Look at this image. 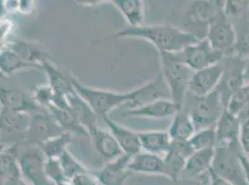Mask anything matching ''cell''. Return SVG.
<instances>
[{"label":"cell","mask_w":249,"mask_h":185,"mask_svg":"<svg viewBox=\"0 0 249 185\" xmlns=\"http://www.w3.org/2000/svg\"><path fill=\"white\" fill-rule=\"evenodd\" d=\"M134 37L153 44L159 53H178L189 45L200 40L192 32L180 30L167 24H150L138 27H127L118 31L112 38Z\"/></svg>","instance_id":"1"},{"label":"cell","mask_w":249,"mask_h":185,"mask_svg":"<svg viewBox=\"0 0 249 185\" xmlns=\"http://www.w3.org/2000/svg\"><path fill=\"white\" fill-rule=\"evenodd\" d=\"M73 88L84 100L90 106L100 119L109 116L115 108L126 106L128 109L138 107L139 88L128 92H114L87 86L71 76Z\"/></svg>","instance_id":"2"},{"label":"cell","mask_w":249,"mask_h":185,"mask_svg":"<svg viewBox=\"0 0 249 185\" xmlns=\"http://www.w3.org/2000/svg\"><path fill=\"white\" fill-rule=\"evenodd\" d=\"M182 108L190 115L198 131L215 127L226 108L222 103L218 92L215 90L201 96L187 92Z\"/></svg>","instance_id":"3"},{"label":"cell","mask_w":249,"mask_h":185,"mask_svg":"<svg viewBox=\"0 0 249 185\" xmlns=\"http://www.w3.org/2000/svg\"><path fill=\"white\" fill-rule=\"evenodd\" d=\"M162 76L170 92L171 100L181 108L194 71L179 61L174 53H161Z\"/></svg>","instance_id":"4"},{"label":"cell","mask_w":249,"mask_h":185,"mask_svg":"<svg viewBox=\"0 0 249 185\" xmlns=\"http://www.w3.org/2000/svg\"><path fill=\"white\" fill-rule=\"evenodd\" d=\"M242 151L240 144L216 146L211 170L234 185H249L239 158Z\"/></svg>","instance_id":"5"},{"label":"cell","mask_w":249,"mask_h":185,"mask_svg":"<svg viewBox=\"0 0 249 185\" xmlns=\"http://www.w3.org/2000/svg\"><path fill=\"white\" fill-rule=\"evenodd\" d=\"M63 133L65 132L52 114L47 109L42 108L30 114V123L21 145L38 146Z\"/></svg>","instance_id":"6"},{"label":"cell","mask_w":249,"mask_h":185,"mask_svg":"<svg viewBox=\"0 0 249 185\" xmlns=\"http://www.w3.org/2000/svg\"><path fill=\"white\" fill-rule=\"evenodd\" d=\"M177 58L194 72L218 64L224 58L221 52L215 49L207 37L189 45L181 51L174 53Z\"/></svg>","instance_id":"7"},{"label":"cell","mask_w":249,"mask_h":185,"mask_svg":"<svg viewBox=\"0 0 249 185\" xmlns=\"http://www.w3.org/2000/svg\"><path fill=\"white\" fill-rule=\"evenodd\" d=\"M23 147L24 149L21 152L19 150L18 154L21 176L30 182L32 185H56L46 174L45 163L47 158L41 149L36 145Z\"/></svg>","instance_id":"8"},{"label":"cell","mask_w":249,"mask_h":185,"mask_svg":"<svg viewBox=\"0 0 249 185\" xmlns=\"http://www.w3.org/2000/svg\"><path fill=\"white\" fill-rule=\"evenodd\" d=\"M206 37L211 46L221 52L224 57L234 55L236 31L233 23L222 11L211 21Z\"/></svg>","instance_id":"9"},{"label":"cell","mask_w":249,"mask_h":185,"mask_svg":"<svg viewBox=\"0 0 249 185\" xmlns=\"http://www.w3.org/2000/svg\"><path fill=\"white\" fill-rule=\"evenodd\" d=\"M223 72L216 91L218 92L225 108L234 92L245 85L244 59L235 55L224 57L221 61Z\"/></svg>","instance_id":"10"},{"label":"cell","mask_w":249,"mask_h":185,"mask_svg":"<svg viewBox=\"0 0 249 185\" xmlns=\"http://www.w3.org/2000/svg\"><path fill=\"white\" fill-rule=\"evenodd\" d=\"M222 11L218 0H194L188 9V24L193 28L191 31L198 38L207 36L211 21Z\"/></svg>","instance_id":"11"},{"label":"cell","mask_w":249,"mask_h":185,"mask_svg":"<svg viewBox=\"0 0 249 185\" xmlns=\"http://www.w3.org/2000/svg\"><path fill=\"white\" fill-rule=\"evenodd\" d=\"M0 108L3 109L31 114L40 110L32 94H28L18 87L5 82V77H0Z\"/></svg>","instance_id":"12"},{"label":"cell","mask_w":249,"mask_h":185,"mask_svg":"<svg viewBox=\"0 0 249 185\" xmlns=\"http://www.w3.org/2000/svg\"><path fill=\"white\" fill-rule=\"evenodd\" d=\"M30 123V114L0 108L1 142L20 143L25 138Z\"/></svg>","instance_id":"13"},{"label":"cell","mask_w":249,"mask_h":185,"mask_svg":"<svg viewBox=\"0 0 249 185\" xmlns=\"http://www.w3.org/2000/svg\"><path fill=\"white\" fill-rule=\"evenodd\" d=\"M223 72L221 62L194 72L189 83L188 92L193 95H206L216 90Z\"/></svg>","instance_id":"14"},{"label":"cell","mask_w":249,"mask_h":185,"mask_svg":"<svg viewBox=\"0 0 249 185\" xmlns=\"http://www.w3.org/2000/svg\"><path fill=\"white\" fill-rule=\"evenodd\" d=\"M194 152V149L189 144L188 141L181 142L172 140L171 144L164 156L166 177L174 182L178 181L181 176L187 158Z\"/></svg>","instance_id":"15"},{"label":"cell","mask_w":249,"mask_h":185,"mask_svg":"<svg viewBox=\"0 0 249 185\" xmlns=\"http://www.w3.org/2000/svg\"><path fill=\"white\" fill-rule=\"evenodd\" d=\"M131 157V155L124 153L109 161L95 174L99 184L101 185H124V182L130 173L127 165Z\"/></svg>","instance_id":"16"},{"label":"cell","mask_w":249,"mask_h":185,"mask_svg":"<svg viewBox=\"0 0 249 185\" xmlns=\"http://www.w3.org/2000/svg\"><path fill=\"white\" fill-rule=\"evenodd\" d=\"M179 108L171 99H157L144 104L132 109L124 111L123 117L147 118V119H166L174 116Z\"/></svg>","instance_id":"17"},{"label":"cell","mask_w":249,"mask_h":185,"mask_svg":"<svg viewBox=\"0 0 249 185\" xmlns=\"http://www.w3.org/2000/svg\"><path fill=\"white\" fill-rule=\"evenodd\" d=\"M5 46L18 54L24 62L32 65L33 68L38 70H42V64L44 62L48 61L52 62L51 55L37 43L14 40L7 43Z\"/></svg>","instance_id":"18"},{"label":"cell","mask_w":249,"mask_h":185,"mask_svg":"<svg viewBox=\"0 0 249 185\" xmlns=\"http://www.w3.org/2000/svg\"><path fill=\"white\" fill-rule=\"evenodd\" d=\"M102 120L107 125L111 134L114 135L124 154L133 156L142 150L138 133L115 123L109 116L104 117Z\"/></svg>","instance_id":"19"},{"label":"cell","mask_w":249,"mask_h":185,"mask_svg":"<svg viewBox=\"0 0 249 185\" xmlns=\"http://www.w3.org/2000/svg\"><path fill=\"white\" fill-rule=\"evenodd\" d=\"M89 134L96 151L105 159L111 161L124 154L114 135L109 130H104L99 125H96L89 130Z\"/></svg>","instance_id":"20"},{"label":"cell","mask_w":249,"mask_h":185,"mask_svg":"<svg viewBox=\"0 0 249 185\" xmlns=\"http://www.w3.org/2000/svg\"><path fill=\"white\" fill-rule=\"evenodd\" d=\"M127 169L130 172L166 176V165L161 154L140 152L131 157Z\"/></svg>","instance_id":"21"},{"label":"cell","mask_w":249,"mask_h":185,"mask_svg":"<svg viewBox=\"0 0 249 185\" xmlns=\"http://www.w3.org/2000/svg\"><path fill=\"white\" fill-rule=\"evenodd\" d=\"M239 132L240 122L238 118L225 108L215 126L216 146L240 144Z\"/></svg>","instance_id":"22"},{"label":"cell","mask_w":249,"mask_h":185,"mask_svg":"<svg viewBox=\"0 0 249 185\" xmlns=\"http://www.w3.org/2000/svg\"><path fill=\"white\" fill-rule=\"evenodd\" d=\"M214 154L215 147L195 151L187 158L181 172L182 179L190 180L206 174L212 167Z\"/></svg>","instance_id":"23"},{"label":"cell","mask_w":249,"mask_h":185,"mask_svg":"<svg viewBox=\"0 0 249 185\" xmlns=\"http://www.w3.org/2000/svg\"><path fill=\"white\" fill-rule=\"evenodd\" d=\"M46 109L55 118L57 123L65 133L77 136L89 137L87 128L79 122L76 116L70 109H64L53 104Z\"/></svg>","instance_id":"24"},{"label":"cell","mask_w":249,"mask_h":185,"mask_svg":"<svg viewBox=\"0 0 249 185\" xmlns=\"http://www.w3.org/2000/svg\"><path fill=\"white\" fill-rule=\"evenodd\" d=\"M138 134L142 149L154 154H166L172 142L168 131H147Z\"/></svg>","instance_id":"25"},{"label":"cell","mask_w":249,"mask_h":185,"mask_svg":"<svg viewBox=\"0 0 249 185\" xmlns=\"http://www.w3.org/2000/svg\"><path fill=\"white\" fill-rule=\"evenodd\" d=\"M196 132V126L190 115L184 108H179L173 116L172 123L168 130L171 139L187 142Z\"/></svg>","instance_id":"26"},{"label":"cell","mask_w":249,"mask_h":185,"mask_svg":"<svg viewBox=\"0 0 249 185\" xmlns=\"http://www.w3.org/2000/svg\"><path fill=\"white\" fill-rule=\"evenodd\" d=\"M66 97L70 106V110L76 116V118L87 128L88 131L98 125L97 122L100 118L75 90L72 93L66 95Z\"/></svg>","instance_id":"27"},{"label":"cell","mask_w":249,"mask_h":185,"mask_svg":"<svg viewBox=\"0 0 249 185\" xmlns=\"http://www.w3.org/2000/svg\"><path fill=\"white\" fill-rule=\"evenodd\" d=\"M42 70L47 74L49 78V84L56 94L68 95L74 92L71 76H66L65 73L58 70L52 63V61L45 62L42 64Z\"/></svg>","instance_id":"28"},{"label":"cell","mask_w":249,"mask_h":185,"mask_svg":"<svg viewBox=\"0 0 249 185\" xmlns=\"http://www.w3.org/2000/svg\"><path fill=\"white\" fill-rule=\"evenodd\" d=\"M121 12L130 27H138L144 21L143 0H109Z\"/></svg>","instance_id":"29"},{"label":"cell","mask_w":249,"mask_h":185,"mask_svg":"<svg viewBox=\"0 0 249 185\" xmlns=\"http://www.w3.org/2000/svg\"><path fill=\"white\" fill-rule=\"evenodd\" d=\"M226 108L238 118L239 122L249 116V83L242 86L230 98Z\"/></svg>","instance_id":"30"},{"label":"cell","mask_w":249,"mask_h":185,"mask_svg":"<svg viewBox=\"0 0 249 185\" xmlns=\"http://www.w3.org/2000/svg\"><path fill=\"white\" fill-rule=\"evenodd\" d=\"M25 68H33V66L24 62L11 48L5 46L0 50V74L3 77Z\"/></svg>","instance_id":"31"},{"label":"cell","mask_w":249,"mask_h":185,"mask_svg":"<svg viewBox=\"0 0 249 185\" xmlns=\"http://www.w3.org/2000/svg\"><path fill=\"white\" fill-rule=\"evenodd\" d=\"M73 143V135L63 133L38 145V147L41 149L46 158H59V156L67 149L68 145Z\"/></svg>","instance_id":"32"},{"label":"cell","mask_w":249,"mask_h":185,"mask_svg":"<svg viewBox=\"0 0 249 185\" xmlns=\"http://www.w3.org/2000/svg\"><path fill=\"white\" fill-rule=\"evenodd\" d=\"M236 31V43L234 55L241 59L249 56V20L248 16L241 18L238 25L234 26Z\"/></svg>","instance_id":"33"},{"label":"cell","mask_w":249,"mask_h":185,"mask_svg":"<svg viewBox=\"0 0 249 185\" xmlns=\"http://www.w3.org/2000/svg\"><path fill=\"white\" fill-rule=\"evenodd\" d=\"M58 159L60 161L63 173L69 181H71L77 175L89 172V170L68 151V149H66Z\"/></svg>","instance_id":"34"},{"label":"cell","mask_w":249,"mask_h":185,"mask_svg":"<svg viewBox=\"0 0 249 185\" xmlns=\"http://www.w3.org/2000/svg\"><path fill=\"white\" fill-rule=\"evenodd\" d=\"M194 151L216 147V133L215 127L198 130L188 140Z\"/></svg>","instance_id":"35"},{"label":"cell","mask_w":249,"mask_h":185,"mask_svg":"<svg viewBox=\"0 0 249 185\" xmlns=\"http://www.w3.org/2000/svg\"><path fill=\"white\" fill-rule=\"evenodd\" d=\"M249 10V0H224L222 3V12L230 20L248 16Z\"/></svg>","instance_id":"36"},{"label":"cell","mask_w":249,"mask_h":185,"mask_svg":"<svg viewBox=\"0 0 249 185\" xmlns=\"http://www.w3.org/2000/svg\"><path fill=\"white\" fill-rule=\"evenodd\" d=\"M55 92L50 84H41L36 86L32 92V96L36 103L42 108H47L53 104Z\"/></svg>","instance_id":"37"},{"label":"cell","mask_w":249,"mask_h":185,"mask_svg":"<svg viewBox=\"0 0 249 185\" xmlns=\"http://www.w3.org/2000/svg\"><path fill=\"white\" fill-rule=\"evenodd\" d=\"M45 170L48 178L56 185L69 181L63 173L58 158H47L45 163Z\"/></svg>","instance_id":"38"},{"label":"cell","mask_w":249,"mask_h":185,"mask_svg":"<svg viewBox=\"0 0 249 185\" xmlns=\"http://www.w3.org/2000/svg\"><path fill=\"white\" fill-rule=\"evenodd\" d=\"M239 143L243 152L249 156V116L240 122Z\"/></svg>","instance_id":"39"},{"label":"cell","mask_w":249,"mask_h":185,"mask_svg":"<svg viewBox=\"0 0 249 185\" xmlns=\"http://www.w3.org/2000/svg\"><path fill=\"white\" fill-rule=\"evenodd\" d=\"M0 185H27L22 180L21 171L0 170Z\"/></svg>","instance_id":"40"},{"label":"cell","mask_w":249,"mask_h":185,"mask_svg":"<svg viewBox=\"0 0 249 185\" xmlns=\"http://www.w3.org/2000/svg\"><path fill=\"white\" fill-rule=\"evenodd\" d=\"M12 22L9 20L2 19L0 21V50H2L6 46V38L12 30Z\"/></svg>","instance_id":"41"},{"label":"cell","mask_w":249,"mask_h":185,"mask_svg":"<svg viewBox=\"0 0 249 185\" xmlns=\"http://www.w3.org/2000/svg\"><path fill=\"white\" fill-rule=\"evenodd\" d=\"M73 185H101L97 181L96 177L93 178L89 172L77 175L71 180Z\"/></svg>","instance_id":"42"},{"label":"cell","mask_w":249,"mask_h":185,"mask_svg":"<svg viewBox=\"0 0 249 185\" xmlns=\"http://www.w3.org/2000/svg\"><path fill=\"white\" fill-rule=\"evenodd\" d=\"M208 177H209V183L208 185H234L231 184V182H229L227 180L219 177L216 173H214L211 169L208 171Z\"/></svg>","instance_id":"43"},{"label":"cell","mask_w":249,"mask_h":185,"mask_svg":"<svg viewBox=\"0 0 249 185\" xmlns=\"http://www.w3.org/2000/svg\"><path fill=\"white\" fill-rule=\"evenodd\" d=\"M19 1V13H30L35 8L36 0H18Z\"/></svg>","instance_id":"44"},{"label":"cell","mask_w":249,"mask_h":185,"mask_svg":"<svg viewBox=\"0 0 249 185\" xmlns=\"http://www.w3.org/2000/svg\"><path fill=\"white\" fill-rule=\"evenodd\" d=\"M239 158L241 161V164L243 166L247 182L249 185V156L245 154L243 151L239 154Z\"/></svg>","instance_id":"45"},{"label":"cell","mask_w":249,"mask_h":185,"mask_svg":"<svg viewBox=\"0 0 249 185\" xmlns=\"http://www.w3.org/2000/svg\"><path fill=\"white\" fill-rule=\"evenodd\" d=\"M244 80L245 84L249 83V56L244 59Z\"/></svg>","instance_id":"46"},{"label":"cell","mask_w":249,"mask_h":185,"mask_svg":"<svg viewBox=\"0 0 249 185\" xmlns=\"http://www.w3.org/2000/svg\"><path fill=\"white\" fill-rule=\"evenodd\" d=\"M76 4L78 5H89V6H92V5H96L99 4L103 1L105 0H73Z\"/></svg>","instance_id":"47"},{"label":"cell","mask_w":249,"mask_h":185,"mask_svg":"<svg viewBox=\"0 0 249 185\" xmlns=\"http://www.w3.org/2000/svg\"><path fill=\"white\" fill-rule=\"evenodd\" d=\"M6 13H7V11H6V9H5V7H4V4H3V2L0 1V21L3 19L4 15H5Z\"/></svg>","instance_id":"48"},{"label":"cell","mask_w":249,"mask_h":185,"mask_svg":"<svg viewBox=\"0 0 249 185\" xmlns=\"http://www.w3.org/2000/svg\"><path fill=\"white\" fill-rule=\"evenodd\" d=\"M0 143H1V135H0Z\"/></svg>","instance_id":"49"},{"label":"cell","mask_w":249,"mask_h":185,"mask_svg":"<svg viewBox=\"0 0 249 185\" xmlns=\"http://www.w3.org/2000/svg\"><path fill=\"white\" fill-rule=\"evenodd\" d=\"M0 1H1V2H4V0H0Z\"/></svg>","instance_id":"50"},{"label":"cell","mask_w":249,"mask_h":185,"mask_svg":"<svg viewBox=\"0 0 249 185\" xmlns=\"http://www.w3.org/2000/svg\"><path fill=\"white\" fill-rule=\"evenodd\" d=\"M149 1H151V0H149Z\"/></svg>","instance_id":"51"},{"label":"cell","mask_w":249,"mask_h":185,"mask_svg":"<svg viewBox=\"0 0 249 185\" xmlns=\"http://www.w3.org/2000/svg\"></svg>","instance_id":"52"}]
</instances>
